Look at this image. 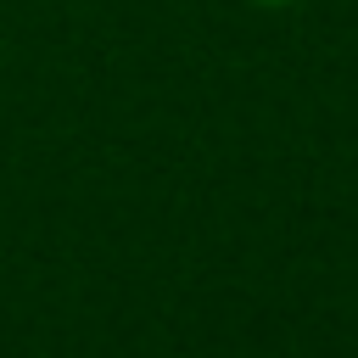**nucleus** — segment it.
<instances>
[{
    "label": "nucleus",
    "mask_w": 358,
    "mask_h": 358,
    "mask_svg": "<svg viewBox=\"0 0 358 358\" xmlns=\"http://www.w3.org/2000/svg\"><path fill=\"white\" fill-rule=\"evenodd\" d=\"M246 6H257V11H285V6H296V0H246Z\"/></svg>",
    "instance_id": "f257e3e1"
}]
</instances>
